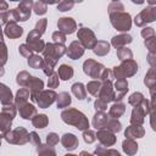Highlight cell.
Here are the masks:
<instances>
[{
	"label": "cell",
	"mask_w": 156,
	"mask_h": 156,
	"mask_svg": "<svg viewBox=\"0 0 156 156\" xmlns=\"http://www.w3.org/2000/svg\"><path fill=\"white\" fill-rule=\"evenodd\" d=\"M62 121L67 124L74 126L76 128L80 129V130H87L89 128V122L87 119V117L78 110L76 108H67L61 113Z\"/></svg>",
	"instance_id": "6da1fadb"
},
{
	"label": "cell",
	"mask_w": 156,
	"mask_h": 156,
	"mask_svg": "<svg viewBox=\"0 0 156 156\" xmlns=\"http://www.w3.org/2000/svg\"><path fill=\"white\" fill-rule=\"evenodd\" d=\"M33 7V2L30 0L21 1L18 7L12 9L9 11L10 22H18V21H27L30 16V10Z\"/></svg>",
	"instance_id": "7a4b0ae2"
},
{
	"label": "cell",
	"mask_w": 156,
	"mask_h": 156,
	"mask_svg": "<svg viewBox=\"0 0 156 156\" xmlns=\"http://www.w3.org/2000/svg\"><path fill=\"white\" fill-rule=\"evenodd\" d=\"M111 18V23L112 26L119 30V32H127L130 29L132 26V20H130V15L122 11V12H116V13H111L110 15Z\"/></svg>",
	"instance_id": "3957f363"
},
{
	"label": "cell",
	"mask_w": 156,
	"mask_h": 156,
	"mask_svg": "<svg viewBox=\"0 0 156 156\" xmlns=\"http://www.w3.org/2000/svg\"><path fill=\"white\" fill-rule=\"evenodd\" d=\"M138 71V65L133 60L122 61V63L118 67H115L112 71V74L117 79H124L126 77L133 76Z\"/></svg>",
	"instance_id": "277c9868"
},
{
	"label": "cell",
	"mask_w": 156,
	"mask_h": 156,
	"mask_svg": "<svg viewBox=\"0 0 156 156\" xmlns=\"http://www.w3.org/2000/svg\"><path fill=\"white\" fill-rule=\"evenodd\" d=\"M5 139L7 143L10 144H18V145H23L26 144L27 141H29V134L28 132L22 128V127H18L13 130H10L6 135H5Z\"/></svg>",
	"instance_id": "5b68a950"
},
{
	"label": "cell",
	"mask_w": 156,
	"mask_h": 156,
	"mask_svg": "<svg viewBox=\"0 0 156 156\" xmlns=\"http://www.w3.org/2000/svg\"><path fill=\"white\" fill-rule=\"evenodd\" d=\"M78 38H79V43H80V45H83V48L93 49L96 44L95 34L89 28H80L78 30Z\"/></svg>",
	"instance_id": "8992f818"
},
{
	"label": "cell",
	"mask_w": 156,
	"mask_h": 156,
	"mask_svg": "<svg viewBox=\"0 0 156 156\" xmlns=\"http://www.w3.org/2000/svg\"><path fill=\"white\" fill-rule=\"evenodd\" d=\"M83 69H84L85 74L90 76L91 78H96L98 79V78L101 77L105 67L101 63H99V62H96L94 60H87L84 62V65H83Z\"/></svg>",
	"instance_id": "52a82bcc"
},
{
	"label": "cell",
	"mask_w": 156,
	"mask_h": 156,
	"mask_svg": "<svg viewBox=\"0 0 156 156\" xmlns=\"http://www.w3.org/2000/svg\"><path fill=\"white\" fill-rule=\"evenodd\" d=\"M156 18V9L155 7H146L144 9L134 20L135 24L139 26V27H143L145 26L146 23H150V22H154Z\"/></svg>",
	"instance_id": "ba28073f"
},
{
	"label": "cell",
	"mask_w": 156,
	"mask_h": 156,
	"mask_svg": "<svg viewBox=\"0 0 156 156\" xmlns=\"http://www.w3.org/2000/svg\"><path fill=\"white\" fill-rule=\"evenodd\" d=\"M56 93L54 90H41L37 98H35V102H38L39 107L41 108H45V107H49L56 99Z\"/></svg>",
	"instance_id": "9c48e42d"
},
{
	"label": "cell",
	"mask_w": 156,
	"mask_h": 156,
	"mask_svg": "<svg viewBox=\"0 0 156 156\" xmlns=\"http://www.w3.org/2000/svg\"><path fill=\"white\" fill-rule=\"evenodd\" d=\"M98 99L100 101L105 102V104L115 100V93H113V89H112L111 80H106V82H104V84H101V88H100L99 98Z\"/></svg>",
	"instance_id": "30bf717a"
},
{
	"label": "cell",
	"mask_w": 156,
	"mask_h": 156,
	"mask_svg": "<svg viewBox=\"0 0 156 156\" xmlns=\"http://www.w3.org/2000/svg\"><path fill=\"white\" fill-rule=\"evenodd\" d=\"M57 27H58V30L62 32L63 34H72L77 29V23L71 17H61L58 18Z\"/></svg>",
	"instance_id": "8fae6325"
},
{
	"label": "cell",
	"mask_w": 156,
	"mask_h": 156,
	"mask_svg": "<svg viewBox=\"0 0 156 156\" xmlns=\"http://www.w3.org/2000/svg\"><path fill=\"white\" fill-rule=\"evenodd\" d=\"M27 45L30 48L32 51H38V52L43 51L44 48H45V43H44V41L40 39V37L37 35L33 30H32V32L28 34V37H27Z\"/></svg>",
	"instance_id": "7c38bea8"
},
{
	"label": "cell",
	"mask_w": 156,
	"mask_h": 156,
	"mask_svg": "<svg viewBox=\"0 0 156 156\" xmlns=\"http://www.w3.org/2000/svg\"><path fill=\"white\" fill-rule=\"evenodd\" d=\"M27 87L29 88V94H30V99L33 101H35V98L37 95L43 90V87H44V82L37 77H32L27 84Z\"/></svg>",
	"instance_id": "4fadbf2b"
},
{
	"label": "cell",
	"mask_w": 156,
	"mask_h": 156,
	"mask_svg": "<svg viewBox=\"0 0 156 156\" xmlns=\"http://www.w3.org/2000/svg\"><path fill=\"white\" fill-rule=\"evenodd\" d=\"M12 119H13V116L1 111V113H0V139L5 138V135L10 132Z\"/></svg>",
	"instance_id": "5bb4252c"
},
{
	"label": "cell",
	"mask_w": 156,
	"mask_h": 156,
	"mask_svg": "<svg viewBox=\"0 0 156 156\" xmlns=\"http://www.w3.org/2000/svg\"><path fill=\"white\" fill-rule=\"evenodd\" d=\"M96 139H99L101 145H104V146H111L116 143L115 134L106 129H99L96 133Z\"/></svg>",
	"instance_id": "9a60e30c"
},
{
	"label": "cell",
	"mask_w": 156,
	"mask_h": 156,
	"mask_svg": "<svg viewBox=\"0 0 156 156\" xmlns=\"http://www.w3.org/2000/svg\"><path fill=\"white\" fill-rule=\"evenodd\" d=\"M84 54V48L80 45V43L78 40H74L69 44L68 49H67V56L72 60H77L80 56H83Z\"/></svg>",
	"instance_id": "2e32d148"
},
{
	"label": "cell",
	"mask_w": 156,
	"mask_h": 156,
	"mask_svg": "<svg viewBox=\"0 0 156 156\" xmlns=\"http://www.w3.org/2000/svg\"><path fill=\"white\" fill-rule=\"evenodd\" d=\"M23 33V28L17 26L16 22H9L5 27V34L11 38V39H15V38H18L21 37Z\"/></svg>",
	"instance_id": "e0dca14e"
},
{
	"label": "cell",
	"mask_w": 156,
	"mask_h": 156,
	"mask_svg": "<svg viewBox=\"0 0 156 156\" xmlns=\"http://www.w3.org/2000/svg\"><path fill=\"white\" fill-rule=\"evenodd\" d=\"M145 111L143 110V107L139 105V106H135L132 111V117H130V123L132 126H140L143 122H144V116H145Z\"/></svg>",
	"instance_id": "ac0fdd59"
},
{
	"label": "cell",
	"mask_w": 156,
	"mask_h": 156,
	"mask_svg": "<svg viewBox=\"0 0 156 156\" xmlns=\"http://www.w3.org/2000/svg\"><path fill=\"white\" fill-rule=\"evenodd\" d=\"M115 89H116V94H115V100L119 101L124 94L128 91V83L126 79H117V82L115 83Z\"/></svg>",
	"instance_id": "d6986e66"
},
{
	"label": "cell",
	"mask_w": 156,
	"mask_h": 156,
	"mask_svg": "<svg viewBox=\"0 0 156 156\" xmlns=\"http://www.w3.org/2000/svg\"><path fill=\"white\" fill-rule=\"evenodd\" d=\"M18 110H20V115L22 116V118L24 119H30L33 118V116L37 115V110L33 105L28 104V102H24L22 105L18 106Z\"/></svg>",
	"instance_id": "ffe728a7"
},
{
	"label": "cell",
	"mask_w": 156,
	"mask_h": 156,
	"mask_svg": "<svg viewBox=\"0 0 156 156\" xmlns=\"http://www.w3.org/2000/svg\"><path fill=\"white\" fill-rule=\"evenodd\" d=\"M61 143L63 145V147H66L67 150H74L77 146H78V139L74 134L72 133H66L62 139H61Z\"/></svg>",
	"instance_id": "44dd1931"
},
{
	"label": "cell",
	"mask_w": 156,
	"mask_h": 156,
	"mask_svg": "<svg viewBox=\"0 0 156 156\" xmlns=\"http://www.w3.org/2000/svg\"><path fill=\"white\" fill-rule=\"evenodd\" d=\"M108 121V116L102 112V111H98L94 116V119H93V126L96 128V129H102L105 127V124L107 123Z\"/></svg>",
	"instance_id": "7402d4cb"
},
{
	"label": "cell",
	"mask_w": 156,
	"mask_h": 156,
	"mask_svg": "<svg viewBox=\"0 0 156 156\" xmlns=\"http://www.w3.org/2000/svg\"><path fill=\"white\" fill-rule=\"evenodd\" d=\"M126 136L127 139H135V138H141L144 135V128L140 126H130L126 129Z\"/></svg>",
	"instance_id": "603a6c76"
},
{
	"label": "cell",
	"mask_w": 156,
	"mask_h": 156,
	"mask_svg": "<svg viewBox=\"0 0 156 156\" xmlns=\"http://www.w3.org/2000/svg\"><path fill=\"white\" fill-rule=\"evenodd\" d=\"M12 93L11 90L2 83H0V101L2 105H7L12 102Z\"/></svg>",
	"instance_id": "cb8c5ba5"
},
{
	"label": "cell",
	"mask_w": 156,
	"mask_h": 156,
	"mask_svg": "<svg viewBox=\"0 0 156 156\" xmlns=\"http://www.w3.org/2000/svg\"><path fill=\"white\" fill-rule=\"evenodd\" d=\"M129 43H132V37L129 34H119V35L112 38V45L117 49L122 48V46H126Z\"/></svg>",
	"instance_id": "d4e9b609"
},
{
	"label": "cell",
	"mask_w": 156,
	"mask_h": 156,
	"mask_svg": "<svg viewBox=\"0 0 156 156\" xmlns=\"http://www.w3.org/2000/svg\"><path fill=\"white\" fill-rule=\"evenodd\" d=\"M124 111H126L124 104H122V102H116V104H113V105L111 106L110 112H108V116L112 117L113 119H117L118 117H121V116L124 113Z\"/></svg>",
	"instance_id": "484cf974"
},
{
	"label": "cell",
	"mask_w": 156,
	"mask_h": 156,
	"mask_svg": "<svg viewBox=\"0 0 156 156\" xmlns=\"http://www.w3.org/2000/svg\"><path fill=\"white\" fill-rule=\"evenodd\" d=\"M93 51L99 55V56H104L106 54L110 52V44L107 41H104V40H100V41H96L95 46L93 48Z\"/></svg>",
	"instance_id": "4316f807"
},
{
	"label": "cell",
	"mask_w": 156,
	"mask_h": 156,
	"mask_svg": "<svg viewBox=\"0 0 156 156\" xmlns=\"http://www.w3.org/2000/svg\"><path fill=\"white\" fill-rule=\"evenodd\" d=\"M57 76L62 79V80H68L73 77V68L68 65H61L58 67V72Z\"/></svg>",
	"instance_id": "83f0119b"
},
{
	"label": "cell",
	"mask_w": 156,
	"mask_h": 156,
	"mask_svg": "<svg viewBox=\"0 0 156 156\" xmlns=\"http://www.w3.org/2000/svg\"><path fill=\"white\" fill-rule=\"evenodd\" d=\"M122 147H123V151H124L127 155H129V156L134 155V154L138 151V144H135V143H134L133 140H130V139L124 140L123 144H122Z\"/></svg>",
	"instance_id": "f1b7e54d"
},
{
	"label": "cell",
	"mask_w": 156,
	"mask_h": 156,
	"mask_svg": "<svg viewBox=\"0 0 156 156\" xmlns=\"http://www.w3.org/2000/svg\"><path fill=\"white\" fill-rule=\"evenodd\" d=\"M28 98H29V90H28L27 88H21V89L17 91V94H16V99H15L16 106L18 107L20 105L27 102V99H28Z\"/></svg>",
	"instance_id": "f546056e"
},
{
	"label": "cell",
	"mask_w": 156,
	"mask_h": 156,
	"mask_svg": "<svg viewBox=\"0 0 156 156\" xmlns=\"http://www.w3.org/2000/svg\"><path fill=\"white\" fill-rule=\"evenodd\" d=\"M56 99H57V107H58V108L67 107V106L71 104V101H72V99H71L69 94H68V93H66V91L60 93V94L56 96Z\"/></svg>",
	"instance_id": "4dcf8cb0"
},
{
	"label": "cell",
	"mask_w": 156,
	"mask_h": 156,
	"mask_svg": "<svg viewBox=\"0 0 156 156\" xmlns=\"http://www.w3.org/2000/svg\"><path fill=\"white\" fill-rule=\"evenodd\" d=\"M32 123L35 128H45L49 123V119L46 115H35L32 118Z\"/></svg>",
	"instance_id": "1f68e13d"
},
{
	"label": "cell",
	"mask_w": 156,
	"mask_h": 156,
	"mask_svg": "<svg viewBox=\"0 0 156 156\" xmlns=\"http://www.w3.org/2000/svg\"><path fill=\"white\" fill-rule=\"evenodd\" d=\"M72 93L79 100H84L85 96H87V90H85V88H84V85L82 83H74L72 85Z\"/></svg>",
	"instance_id": "d6a6232c"
},
{
	"label": "cell",
	"mask_w": 156,
	"mask_h": 156,
	"mask_svg": "<svg viewBox=\"0 0 156 156\" xmlns=\"http://www.w3.org/2000/svg\"><path fill=\"white\" fill-rule=\"evenodd\" d=\"M28 65L32 68H43L44 67V58L39 55H32L28 57Z\"/></svg>",
	"instance_id": "836d02e7"
},
{
	"label": "cell",
	"mask_w": 156,
	"mask_h": 156,
	"mask_svg": "<svg viewBox=\"0 0 156 156\" xmlns=\"http://www.w3.org/2000/svg\"><path fill=\"white\" fill-rule=\"evenodd\" d=\"M102 129H106V130H108L111 133H116V132H119L122 129V126H121V123L117 119H113L112 118V119H108L107 121V123L105 124V127Z\"/></svg>",
	"instance_id": "e575fe53"
},
{
	"label": "cell",
	"mask_w": 156,
	"mask_h": 156,
	"mask_svg": "<svg viewBox=\"0 0 156 156\" xmlns=\"http://www.w3.org/2000/svg\"><path fill=\"white\" fill-rule=\"evenodd\" d=\"M117 56H118V58L121 61H127V60H132L133 54H132V51L128 48L122 46V48L117 49Z\"/></svg>",
	"instance_id": "d590c367"
},
{
	"label": "cell",
	"mask_w": 156,
	"mask_h": 156,
	"mask_svg": "<svg viewBox=\"0 0 156 156\" xmlns=\"http://www.w3.org/2000/svg\"><path fill=\"white\" fill-rule=\"evenodd\" d=\"M38 156H56V154H55V150L52 149V146L40 144L38 146Z\"/></svg>",
	"instance_id": "8d00e7d4"
},
{
	"label": "cell",
	"mask_w": 156,
	"mask_h": 156,
	"mask_svg": "<svg viewBox=\"0 0 156 156\" xmlns=\"http://www.w3.org/2000/svg\"><path fill=\"white\" fill-rule=\"evenodd\" d=\"M30 78H32V76H30L28 72L22 71V72H20V73L17 74V83H18L21 87H27V84H28V82H29Z\"/></svg>",
	"instance_id": "74e56055"
},
{
	"label": "cell",
	"mask_w": 156,
	"mask_h": 156,
	"mask_svg": "<svg viewBox=\"0 0 156 156\" xmlns=\"http://www.w3.org/2000/svg\"><path fill=\"white\" fill-rule=\"evenodd\" d=\"M100 88H101V83L99 80H93V82L88 83L85 90H88L91 95H98V93L100 91Z\"/></svg>",
	"instance_id": "f35d334b"
},
{
	"label": "cell",
	"mask_w": 156,
	"mask_h": 156,
	"mask_svg": "<svg viewBox=\"0 0 156 156\" xmlns=\"http://www.w3.org/2000/svg\"><path fill=\"white\" fill-rule=\"evenodd\" d=\"M46 23H48V21H46V18H41V20H39L38 22H37V24H35V28L33 29V32L37 34V35H41L44 32H45V28H46Z\"/></svg>",
	"instance_id": "ab89813d"
},
{
	"label": "cell",
	"mask_w": 156,
	"mask_h": 156,
	"mask_svg": "<svg viewBox=\"0 0 156 156\" xmlns=\"http://www.w3.org/2000/svg\"><path fill=\"white\" fill-rule=\"evenodd\" d=\"M155 82H156V79H155V69H154V67L147 72V74L145 76V84L152 90L154 89V85H155Z\"/></svg>",
	"instance_id": "60d3db41"
},
{
	"label": "cell",
	"mask_w": 156,
	"mask_h": 156,
	"mask_svg": "<svg viewBox=\"0 0 156 156\" xmlns=\"http://www.w3.org/2000/svg\"><path fill=\"white\" fill-rule=\"evenodd\" d=\"M143 100H144V96H143L141 93H134V94H132L129 96V100L128 101H129L130 105H133L135 107V106H139Z\"/></svg>",
	"instance_id": "b9f144b4"
},
{
	"label": "cell",
	"mask_w": 156,
	"mask_h": 156,
	"mask_svg": "<svg viewBox=\"0 0 156 156\" xmlns=\"http://www.w3.org/2000/svg\"><path fill=\"white\" fill-rule=\"evenodd\" d=\"M33 10H34V12L37 15H44L46 12V10H48V6L43 1H37V2L33 4Z\"/></svg>",
	"instance_id": "7bdbcfd3"
},
{
	"label": "cell",
	"mask_w": 156,
	"mask_h": 156,
	"mask_svg": "<svg viewBox=\"0 0 156 156\" xmlns=\"http://www.w3.org/2000/svg\"><path fill=\"white\" fill-rule=\"evenodd\" d=\"M7 61V49H6V45L5 43L1 40L0 41V66L2 67Z\"/></svg>",
	"instance_id": "ee69618b"
},
{
	"label": "cell",
	"mask_w": 156,
	"mask_h": 156,
	"mask_svg": "<svg viewBox=\"0 0 156 156\" xmlns=\"http://www.w3.org/2000/svg\"><path fill=\"white\" fill-rule=\"evenodd\" d=\"M123 10H124V7H123V5L119 1H113V2H111L108 5V12H110V15L111 13H116V12H122Z\"/></svg>",
	"instance_id": "f6af8a7d"
},
{
	"label": "cell",
	"mask_w": 156,
	"mask_h": 156,
	"mask_svg": "<svg viewBox=\"0 0 156 156\" xmlns=\"http://www.w3.org/2000/svg\"><path fill=\"white\" fill-rule=\"evenodd\" d=\"M83 138H84V141H85V143L90 144V143H94V141L96 140V134H95L93 130L87 129V130H84V133H83Z\"/></svg>",
	"instance_id": "bcb514c9"
},
{
	"label": "cell",
	"mask_w": 156,
	"mask_h": 156,
	"mask_svg": "<svg viewBox=\"0 0 156 156\" xmlns=\"http://www.w3.org/2000/svg\"><path fill=\"white\" fill-rule=\"evenodd\" d=\"M73 5H74L73 1H67V0H65V1H61V2L57 4V9H58V11L65 12V11L71 10V9L73 7Z\"/></svg>",
	"instance_id": "7dc6e473"
},
{
	"label": "cell",
	"mask_w": 156,
	"mask_h": 156,
	"mask_svg": "<svg viewBox=\"0 0 156 156\" xmlns=\"http://www.w3.org/2000/svg\"><path fill=\"white\" fill-rule=\"evenodd\" d=\"M52 39H54L55 44H63L66 41V34H63L62 32L57 30V32L52 33Z\"/></svg>",
	"instance_id": "c3c4849f"
},
{
	"label": "cell",
	"mask_w": 156,
	"mask_h": 156,
	"mask_svg": "<svg viewBox=\"0 0 156 156\" xmlns=\"http://www.w3.org/2000/svg\"><path fill=\"white\" fill-rule=\"evenodd\" d=\"M48 85H49V88H52V89L58 87V76L56 73H52V74L49 76Z\"/></svg>",
	"instance_id": "681fc988"
},
{
	"label": "cell",
	"mask_w": 156,
	"mask_h": 156,
	"mask_svg": "<svg viewBox=\"0 0 156 156\" xmlns=\"http://www.w3.org/2000/svg\"><path fill=\"white\" fill-rule=\"evenodd\" d=\"M46 143L49 146H54L58 143V135L56 133H49L46 135Z\"/></svg>",
	"instance_id": "f907efd6"
},
{
	"label": "cell",
	"mask_w": 156,
	"mask_h": 156,
	"mask_svg": "<svg viewBox=\"0 0 156 156\" xmlns=\"http://www.w3.org/2000/svg\"><path fill=\"white\" fill-rule=\"evenodd\" d=\"M18 49H20L21 55H23V56H26V57L32 56V50H30V48H29L27 44H22V45H21Z\"/></svg>",
	"instance_id": "816d5d0a"
},
{
	"label": "cell",
	"mask_w": 156,
	"mask_h": 156,
	"mask_svg": "<svg viewBox=\"0 0 156 156\" xmlns=\"http://www.w3.org/2000/svg\"><path fill=\"white\" fill-rule=\"evenodd\" d=\"M141 35H143V38H145V39H149V38H152V37H155V30H154V28H144L143 30H141Z\"/></svg>",
	"instance_id": "f5cc1de1"
},
{
	"label": "cell",
	"mask_w": 156,
	"mask_h": 156,
	"mask_svg": "<svg viewBox=\"0 0 156 156\" xmlns=\"http://www.w3.org/2000/svg\"><path fill=\"white\" fill-rule=\"evenodd\" d=\"M29 143H32L35 146H39L40 145V138L38 136V134L35 132L29 133Z\"/></svg>",
	"instance_id": "db71d44e"
},
{
	"label": "cell",
	"mask_w": 156,
	"mask_h": 156,
	"mask_svg": "<svg viewBox=\"0 0 156 156\" xmlns=\"http://www.w3.org/2000/svg\"><path fill=\"white\" fill-rule=\"evenodd\" d=\"M94 106H95V110L96 111H105L106 108H107V104H105V102H102V101H100L99 99L95 101V104H94Z\"/></svg>",
	"instance_id": "11a10c76"
},
{
	"label": "cell",
	"mask_w": 156,
	"mask_h": 156,
	"mask_svg": "<svg viewBox=\"0 0 156 156\" xmlns=\"http://www.w3.org/2000/svg\"><path fill=\"white\" fill-rule=\"evenodd\" d=\"M7 10V4L5 1H0V12H4Z\"/></svg>",
	"instance_id": "9f6ffc18"
},
{
	"label": "cell",
	"mask_w": 156,
	"mask_h": 156,
	"mask_svg": "<svg viewBox=\"0 0 156 156\" xmlns=\"http://www.w3.org/2000/svg\"><path fill=\"white\" fill-rule=\"evenodd\" d=\"M80 156H93V155H90V154H88L87 151H82V152H80Z\"/></svg>",
	"instance_id": "6f0895ef"
},
{
	"label": "cell",
	"mask_w": 156,
	"mask_h": 156,
	"mask_svg": "<svg viewBox=\"0 0 156 156\" xmlns=\"http://www.w3.org/2000/svg\"><path fill=\"white\" fill-rule=\"evenodd\" d=\"M4 73H5V71H4V68L0 66V77H1V76H4Z\"/></svg>",
	"instance_id": "680465c9"
},
{
	"label": "cell",
	"mask_w": 156,
	"mask_h": 156,
	"mask_svg": "<svg viewBox=\"0 0 156 156\" xmlns=\"http://www.w3.org/2000/svg\"><path fill=\"white\" fill-rule=\"evenodd\" d=\"M2 39V30H1V26H0V41Z\"/></svg>",
	"instance_id": "91938a15"
},
{
	"label": "cell",
	"mask_w": 156,
	"mask_h": 156,
	"mask_svg": "<svg viewBox=\"0 0 156 156\" xmlns=\"http://www.w3.org/2000/svg\"><path fill=\"white\" fill-rule=\"evenodd\" d=\"M65 156H77V155H72V154H67V155H65Z\"/></svg>",
	"instance_id": "94428289"
},
{
	"label": "cell",
	"mask_w": 156,
	"mask_h": 156,
	"mask_svg": "<svg viewBox=\"0 0 156 156\" xmlns=\"http://www.w3.org/2000/svg\"><path fill=\"white\" fill-rule=\"evenodd\" d=\"M0 145H1V141H0Z\"/></svg>",
	"instance_id": "6125c7cd"
}]
</instances>
